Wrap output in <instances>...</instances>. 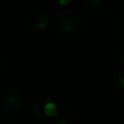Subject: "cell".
Returning a JSON list of instances; mask_svg holds the SVG:
<instances>
[{
  "mask_svg": "<svg viewBox=\"0 0 124 124\" xmlns=\"http://www.w3.org/2000/svg\"><path fill=\"white\" fill-rule=\"evenodd\" d=\"M112 30L116 33H124V23H122V22H116L112 25Z\"/></svg>",
  "mask_w": 124,
  "mask_h": 124,
  "instance_id": "cell-8",
  "label": "cell"
},
{
  "mask_svg": "<svg viewBox=\"0 0 124 124\" xmlns=\"http://www.w3.org/2000/svg\"><path fill=\"white\" fill-rule=\"evenodd\" d=\"M85 6L92 11H96L102 7L103 0H83Z\"/></svg>",
  "mask_w": 124,
  "mask_h": 124,
  "instance_id": "cell-6",
  "label": "cell"
},
{
  "mask_svg": "<svg viewBox=\"0 0 124 124\" xmlns=\"http://www.w3.org/2000/svg\"><path fill=\"white\" fill-rule=\"evenodd\" d=\"M116 62L119 65L124 66V48H121L116 52Z\"/></svg>",
  "mask_w": 124,
  "mask_h": 124,
  "instance_id": "cell-7",
  "label": "cell"
},
{
  "mask_svg": "<svg viewBox=\"0 0 124 124\" xmlns=\"http://www.w3.org/2000/svg\"><path fill=\"white\" fill-rule=\"evenodd\" d=\"M54 24L62 33H73L81 27V17L73 10H62L54 15Z\"/></svg>",
  "mask_w": 124,
  "mask_h": 124,
  "instance_id": "cell-2",
  "label": "cell"
},
{
  "mask_svg": "<svg viewBox=\"0 0 124 124\" xmlns=\"http://www.w3.org/2000/svg\"><path fill=\"white\" fill-rule=\"evenodd\" d=\"M25 96L23 93L17 89H8L1 95L0 98V106L2 110L7 113H15L23 109L25 106Z\"/></svg>",
  "mask_w": 124,
  "mask_h": 124,
  "instance_id": "cell-3",
  "label": "cell"
},
{
  "mask_svg": "<svg viewBox=\"0 0 124 124\" xmlns=\"http://www.w3.org/2000/svg\"><path fill=\"white\" fill-rule=\"evenodd\" d=\"M57 6H60V7H64V6H68L69 3L71 2V0H54Z\"/></svg>",
  "mask_w": 124,
  "mask_h": 124,
  "instance_id": "cell-9",
  "label": "cell"
},
{
  "mask_svg": "<svg viewBox=\"0 0 124 124\" xmlns=\"http://www.w3.org/2000/svg\"><path fill=\"white\" fill-rule=\"evenodd\" d=\"M121 9H122V12L124 14V0H122V3H121Z\"/></svg>",
  "mask_w": 124,
  "mask_h": 124,
  "instance_id": "cell-10",
  "label": "cell"
},
{
  "mask_svg": "<svg viewBox=\"0 0 124 124\" xmlns=\"http://www.w3.org/2000/svg\"><path fill=\"white\" fill-rule=\"evenodd\" d=\"M49 24H50L49 16L46 14H43V13L33 15L30 20L31 28L33 31H36V32H43V31L47 30Z\"/></svg>",
  "mask_w": 124,
  "mask_h": 124,
  "instance_id": "cell-4",
  "label": "cell"
},
{
  "mask_svg": "<svg viewBox=\"0 0 124 124\" xmlns=\"http://www.w3.org/2000/svg\"><path fill=\"white\" fill-rule=\"evenodd\" d=\"M112 86L119 95L124 94V70L118 71L112 76Z\"/></svg>",
  "mask_w": 124,
  "mask_h": 124,
  "instance_id": "cell-5",
  "label": "cell"
},
{
  "mask_svg": "<svg viewBox=\"0 0 124 124\" xmlns=\"http://www.w3.org/2000/svg\"><path fill=\"white\" fill-rule=\"evenodd\" d=\"M32 116L39 123H50L59 114L56 102L47 96H39L33 101Z\"/></svg>",
  "mask_w": 124,
  "mask_h": 124,
  "instance_id": "cell-1",
  "label": "cell"
}]
</instances>
